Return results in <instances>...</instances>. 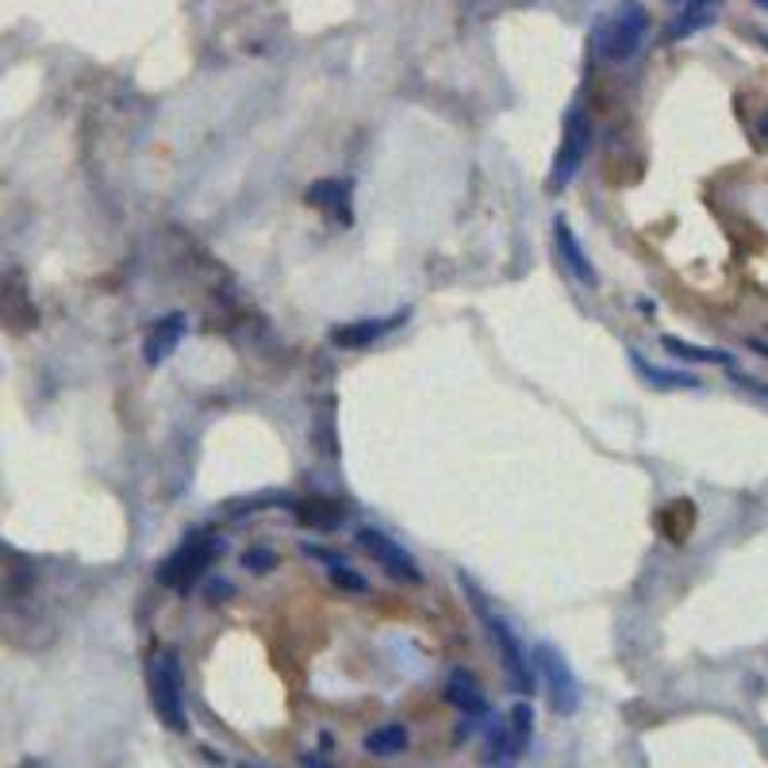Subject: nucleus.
Segmentation results:
<instances>
[{
  "mask_svg": "<svg viewBox=\"0 0 768 768\" xmlns=\"http://www.w3.org/2000/svg\"><path fill=\"white\" fill-rule=\"evenodd\" d=\"M354 542H357V550H362L365 558L377 561V565L384 569V573L396 577L399 584H423V569H419V561H415L412 553H407L404 546L396 542V538L384 535V530H377V527H357Z\"/></svg>",
  "mask_w": 768,
  "mask_h": 768,
  "instance_id": "obj_7",
  "label": "nucleus"
},
{
  "mask_svg": "<svg viewBox=\"0 0 768 768\" xmlns=\"http://www.w3.org/2000/svg\"><path fill=\"white\" fill-rule=\"evenodd\" d=\"M297 519L312 530H334L342 522V508H334L331 500H308L297 508Z\"/></svg>",
  "mask_w": 768,
  "mask_h": 768,
  "instance_id": "obj_18",
  "label": "nucleus"
},
{
  "mask_svg": "<svg viewBox=\"0 0 768 768\" xmlns=\"http://www.w3.org/2000/svg\"><path fill=\"white\" fill-rule=\"evenodd\" d=\"M304 553H308V558L320 561V565H326V573H331V569H339V565H346V558H342V553L323 550V546H304Z\"/></svg>",
  "mask_w": 768,
  "mask_h": 768,
  "instance_id": "obj_21",
  "label": "nucleus"
},
{
  "mask_svg": "<svg viewBox=\"0 0 768 768\" xmlns=\"http://www.w3.org/2000/svg\"><path fill=\"white\" fill-rule=\"evenodd\" d=\"M718 4H723V0H684L681 15H676L673 28H668V39H688V35H696L699 28H707V23L715 20Z\"/></svg>",
  "mask_w": 768,
  "mask_h": 768,
  "instance_id": "obj_13",
  "label": "nucleus"
},
{
  "mask_svg": "<svg viewBox=\"0 0 768 768\" xmlns=\"http://www.w3.org/2000/svg\"><path fill=\"white\" fill-rule=\"evenodd\" d=\"M331 580L339 588H346V592H370V584H365V577L362 573H354V569L350 565H339V569H331Z\"/></svg>",
  "mask_w": 768,
  "mask_h": 768,
  "instance_id": "obj_20",
  "label": "nucleus"
},
{
  "mask_svg": "<svg viewBox=\"0 0 768 768\" xmlns=\"http://www.w3.org/2000/svg\"><path fill=\"white\" fill-rule=\"evenodd\" d=\"M304 768H334V765L320 761V757H304Z\"/></svg>",
  "mask_w": 768,
  "mask_h": 768,
  "instance_id": "obj_22",
  "label": "nucleus"
},
{
  "mask_svg": "<svg viewBox=\"0 0 768 768\" xmlns=\"http://www.w3.org/2000/svg\"><path fill=\"white\" fill-rule=\"evenodd\" d=\"M242 569H250V573H255V577H261V573H273V569H277V553H273V550H266V546H255V550L242 553Z\"/></svg>",
  "mask_w": 768,
  "mask_h": 768,
  "instance_id": "obj_19",
  "label": "nucleus"
},
{
  "mask_svg": "<svg viewBox=\"0 0 768 768\" xmlns=\"http://www.w3.org/2000/svg\"><path fill=\"white\" fill-rule=\"evenodd\" d=\"M446 699L454 704L461 715L477 718V715H488V699L485 692H480L477 676L465 673V668H454V673L446 676Z\"/></svg>",
  "mask_w": 768,
  "mask_h": 768,
  "instance_id": "obj_11",
  "label": "nucleus"
},
{
  "mask_svg": "<svg viewBox=\"0 0 768 768\" xmlns=\"http://www.w3.org/2000/svg\"><path fill=\"white\" fill-rule=\"evenodd\" d=\"M461 588H465V595H469L477 619L485 623V631H488V639H492L496 653H500V665H504V673L511 676V684L519 692H535V665L527 661V650H522L519 634L511 631V623L492 608V603H488V595L480 592L469 577H461Z\"/></svg>",
  "mask_w": 768,
  "mask_h": 768,
  "instance_id": "obj_1",
  "label": "nucleus"
},
{
  "mask_svg": "<svg viewBox=\"0 0 768 768\" xmlns=\"http://www.w3.org/2000/svg\"><path fill=\"white\" fill-rule=\"evenodd\" d=\"M553 242H558V255H561V261H565L569 273H573V281H580L584 289H595L600 277H595V266L588 261L584 247H580L573 227H569V219H561V216L553 219Z\"/></svg>",
  "mask_w": 768,
  "mask_h": 768,
  "instance_id": "obj_8",
  "label": "nucleus"
},
{
  "mask_svg": "<svg viewBox=\"0 0 768 768\" xmlns=\"http://www.w3.org/2000/svg\"><path fill=\"white\" fill-rule=\"evenodd\" d=\"M185 331H189L185 315H162V320L154 323L151 331H146V339H143V362L146 365H162L177 346H181Z\"/></svg>",
  "mask_w": 768,
  "mask_h": 768,
  "instance_id": "obj_9",
  "label": "nucleus"
},
{
  "mask_svg": "<svg viewBox=\"0 0 768 768\" xmlns=\"http://www.w3.org/2000/svg\"><path fill=\"white\" fill-rule=\"evenodd\" d=\"M757 4H761V8H768V0H757Z\"/></svg>",
  "mask_w": 768,
  "mask_h": 768,
  "instance_id": "obj_25",
  "label": "nucleus"
},
{
  "mask_svg": "<svg viewBox=\"0 0 768 768\" xmlns=\"http://www.w3.org/2000/svg\"><path fill=\"white\" fill-rule=\"evenodd\" d=\"M746 384H749L754 392H761V396H768V384H761V381H746Z\"/></svg>",
  "mask_w": 768,
  "mask_h": 768,
  "instance_id": "obj_23",
  "label": "nucleus"
},
{
  "mask_svg": "<svg viewBox=\"0 0 768 768\" xmlns=\"http://www.w3.org/2000/svg\"><path fill=\"white\" fill-rule=\"evenodd\" d=\"M645 35H650V12H645L639 0H623V4L595 28V51H600L603 62L623 65L642 54Z\"/></svg>",
  "mask_w": 768,
  "mask_h": 768,
  "instance_id": "obj_2",
  "label": "nucleus"
},
{
  "mask_svg": "<svg viewBox=\"0 0 768 768\" xmlns=\"http://www.w3.org/2000/svg\"><path fill=\"white\" fill-rule=\"evenodd\" d=\"M308 204L326 211V216H334L339 224H350V185L339 181V177L315 181L312 189H308Z\"/></svg>",
  "mask_w": 768,
  "mask_h": 768,
  "instance_id": "obj_12",
  "label": "nucleus"
},
{
  "mask_svg": "<svg viewBox=\"0 0 768 768\" xmlns=\"http://www.w3.org/2000/svg\"><path fill=\"white\" fill-rule=\"evenodd\" d=\"M535 676H542V688H546V699H550V707L558 710V715H577L580 710V684L573 676V668H569L565 653L558 650V645L542 642L535 650Z\"/></svg>",
  "mask_w": 768,
  "mask_h": 768,
  "instance_id": "obj_5",
  "label": "nucleus"
},
{
  "mask_svg": "<svg viewBox=\"0 0 768 768\" xmlns=\"http://www.w3.org/2000/svg\"><path fill=\"white\" fill-rule=\"evenodd\" d=\"M530 734H535V710H530V704H519L508 718V761H519L527 754Z\"/></svg>",
  "mask_w": 768,
  "mask_h": 768,
  "instance_id": "obj_16",
  "label": "nucleus"
},
{
  "mask_svg": "<svg viewBox=\"0 0 768 768\" xmlns=\"http://www.w3.org/2000/svg\"><path fill=\"white\" fill-rule=\"evenodd\" d=\"M247 768H255V765H247Z\"/></svg>",
  "mask_w": 768,
  "mask_h": 768,
  "instance_id": "obj_26",
  "label": "nucleus"
},
{
  "mask_svg": "<svg viewBox=\"0 0 768 768\" xmlns=\"http://www.w3.org/2000/svg\"><path fill=\"white\" fill-rule=\"evenodd\" d=\"M588 146H592V120H588L584 104L577 101L565 116V135H561L558 154H553V174H550L553 193H561L580 174V166L588 158Z\"/></svg>",
  "mask_w": 768,
  "mask_h": 768,
  "instance_id": "obj_6",
  "label": "nucleus"
},
{
  "mask_svg": "<svg viewBox=\"0 0 768 768\" xmlns=\"http://www.w3.org/2000/svg\"><path fill=\"white\" fill-rule=\"evenodd\" d=\"M146 684H151V704L158 710L162 726L181 734L189 726V710H185V681H181V657L174 650H158L146 665Z\"/></svg>",
  "mask_w": 768,
  "mask_h": 768,
  "instance_id": "obj_3",
  "label": "nucleus"
},
{
  "mask_svg": "<svg viewBox=\"0 0 768 768\" xmlns=\"http://www.w3.org/2000/svg\"><path fill=\"white\" fill-rule=\"evenodd\" d=\"M219 558V538L216 535H189L166 561L158 565V584L166 588H193L196 580L211 569V561Z\"/></svg>",
  "mask_w": 768,
  "mask_h": 768,
  "instance_id": "obj_4",
  "label": "nucleus"
},
{
  "mask_svg": "<svg viewBox=\"0 0 768 768\" xmlns=\"http://www.w3.org/2000/svg\"><path fill=\"white\" fill-rule=\"evenodd\" d=\"M661 346L668 350V354L684 357V362H704V365H730L734 357L726 354V350H707V346H692V342L676 339V334H665L661 339Z\"/></svg>",
  "mask_w": 768,
  "mask_h": 768,
  "instance_id": "obj_17",
  "label": "nucleus"
},
{
  "mask_svg": "<svg viewBox=\"0 0 768 768\" xmlns=\"http://www.w3.org/2000/svg\"><path fill=\"white\" fill-rule=\"evenodd\" d=\"M407 320V312L392 315V320H357V323H342L331 331V342L339 350H362V346H373V342H381L384 334H392L399 323Z\"/></svg>",
  "mask_w": 768,
  "mask_h": 768,
  "instance_id": "obj_10",
  "label": "nucleus"
},
{
  "mask_svg": "<svg viewBox=\"0 0 768 768\" xmlns=\"http://www.w3.org/2000/svg\"><path fill=\"white\" fill-rule=\"evenodd\" d=\"M761 138H768V116L761 120Z\"/></svg>",
  "mask_w": 768,
  "mask_h": 768,
  "instance_id": "obj_24",
  "label": "nucleus"
},
{
  "mask_svg": "<svg viewBox=\"0 0 768 768\" xmlns=\"http://www.w3.org/2000/svg\"><path fill=\"white\" fill-rule=\"evenodd\" d=\"M631 365L642 373V381H645V384H653V388H699V381L692 377V373L661 370V365L645 362V357L639 354V350H631Z\"/></svg>",
  "mask_w": 768,
  "mask_h": 768,
  "instance_id": "obj_14",
  "label": "nucleus"
},
{
  "mask_svg": "<svg viewBox=\"0 0 768 768\" xmlns=\"http://www.w3.org/2000/svg\"><path fill=\"white\" fill-rule=\"evenodd\" d=\"M407 749V726L404 723H384L377 730H370L365 738V754L373 757H396Z\"/></svg>",
  "mask_w": 768,
  "mask_h": 768,
  "instance_id": "obj_15",
  "label": "nucleus"
}]
</instances>
